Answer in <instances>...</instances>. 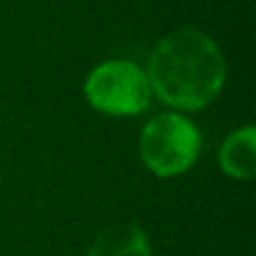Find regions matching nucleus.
Instances as JSON below:
<instances>
[{
    "instance_id": "obj_1",
    "label": "nucleus",
    "mask_w": 256,
    "mask_h": 256,
    "mask_svg": "<svg viewBox=\"0 0 256 256\" xmlns=\"http://www.w3.org/2000/svg\"><path fill=\"white\" fill-rule=\"evenodd\" d=\"M153 97L178 112H198L212 106L227 81L222 50L200 30H176L160 38L146 61Z\"/></svg>"
},
{
    "instance_id": "obj_2",
    "label": "nucleus",
    "mask_w": 256,
    "mask_h": 256,
    "mask_svg": "<svg viewBox=\"0 0 256 256\" xmlns=\"http://www.w3.org/2000/svg\"><path fill=\"white\" fill-rule=\"evenodd\" d=\"M140 160L155 178H178L200 158L202 135L186 112L153 115L140 132Z\"/></svg>"
},
{
    "instance_id": "obj_3",
    "label": "nucleus",
    "mask_w": 256,
    "mask_h": 256,
    "mask_svg": "<svg viewBox=\"0 0 256 256\" xmlns=\"http://www.w3.org/2000/svg\"><path fill=\"white\" fill-rule=\"evenodd\" d=\"M84 97L99 115L137 117L150 106L153 90L144 68L128 58H110L88 72Z\"/></svg>"
},
{
    "instance_id": "obj_4",
    "label": "nucleus",
    "mask_w": 256,
    "mask_h": 256,
    "mask_svg": "<svg viewBox=\"0 0 256 256\" xmlns=\"http://www.w3.org/2000/svg\"><path fill=\"white\" fill-rule=\"evenodd\" d=\"M220 171L232 180L250 182L256 176V128L240 126L225 137L218 150Z\"/></svg>"
},
{
    "instance_id": "obj_5",
    "label": "nucleus",
    "mask_w": 256,
    "mask_h": 256,
    "mask_svg": "<svg viewBox=\"0 0 256 256\" xmlns=\"http://www.w3.org/2000/svg\"><path fill=\"white\" fill-rule=\"evenodd\" d=\"M88 256H153L148 236L132 222L104 230L90 245Z\"/></svg>"
}]
</instances>
